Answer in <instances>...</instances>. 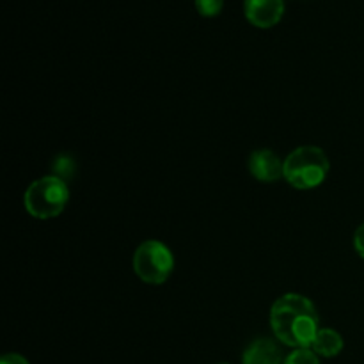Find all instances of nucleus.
Instances as JSON below:
<instances>
[{"label":"nucleus","instance_id":"obj_1","mask_svg":"<svg viewBox=\"0 0 364 364\" xmlns=\"http://www.w3.org/2000/svg\"><path fill=\"white\" fill-rule=\"evenodd\" d=\"M318 313L309 299L287 294L270 309V327L281 343L291 348H311L318 334Z\"/></svg>","mask_w":364,"mask_h":364},{"label":"nucleus","instance_id":"obj_2","mask_svg":"<svg viewBox=\"0 0 364 364\" xmlns=\"http://www.w3.org/2000/svg\"><path fill=\"white\" fill-rule=\"evenodd\" d=\"M329 159L323 149L316 146H301L287 156L283 166V178L299 191L316 188L329 174Z\"/></svg>","mask_w":364,"mask_h":364},{"label":"nucleus","instance_id":"obj_3","mask_svg":"<svg viewBox=\"0 0 364 364\" xmlns=\"http://www.w3.org/2000/svg\"><path fill=\"white\" fill-rule=\"evenodd\" d=\"M68 201H70L68 183L53 174L32 181L23 196V206L28 215L41 220L60 215Z\"/></svg>","mask_w":364,"mask_h":364},{"label":"nucleus","instance_id":"obj_4","mask_svg":"<svg viewBox=\"0 0 364 364\" xmlns=\"http://www.w3.org/2000/svg\"><path fill=\"white\" fill-rule=\"evenodd\" d=\"M134 270L146 284H164L174 270V256L159 240L142 242L134 255Z\"/></svg>","mask_w":364,"mask_h":364},{"label":"nucleus","instance_id":"obj_5","mask_svg":"<svg viewBox=\"0 0 364 364\" xmlns=\"http://www.w3.org/2000/svg\"><path fill=\"white\" fill-rule=\"evenodd\" d=\"M244 14L255 27L270 28L283 18L284 0H245Z\"/></svg>","mask_w":364,"mask_h":364},{"label":"nucleus","instance_id":"obj_6","mask_svg":"<svg viewBox=\"0 0 364 364\" xmlns=\"http://www.w3.org/2000/svg\"><path fill=\"white\" fill-rule=\"evenodd\" d=\"M283 166L279 156L270 149H258L249 159V171L252 176L263 183H274L283 176Z\"/></svg>","mask_w":364,"mask_h":364},{"label":"nucleus","instance_id":"obj_7","mask_svg":"<svg viewBox=\"0 0 364 364\" xmlns=\"http://www.w3.org/2000/svg\"><path fill=\"white\" fill-rule=\"evenodd\" d=\"M283 355H281L279 347L272 340L259 338L255 340L242 355V364H281Z\"/></svg>","mask_w":364,"mask_h":364},{"label":"nucleus","instance_id":"obj_8","mask_svg":"<svg viewBox=\"0 0 364 364\" xmlns=\"http://www.w3.org/2000/svg\"><path fill=\"white\" fill-rule=\"evenodd\" d=\"M311 350L322 358H336L343 350V338L334 329H320L313 341Z\"/></svg>","mask_w":364,"mask_h":364},{"label":"nucleus","instance_id":"obj_9","mask_svg":"<svg viewBox=\"0 0 364 364\" xmlns=\"http://www.w3.org/2000/svg\"><path fill=\"white\" fill-rule=\"evenodd\" d=\"M75 174V160L71 155H59L53 160V176L68 181Z\"/></svg>","mask_w":364,"mask_h":364},{"label":"nucleus","instance_id":"obj_10","mask_svg":"<svg viewBox=\"0 0 364 364\" xmlns=\"http://www.w3.org/2000/svg\"><path fill=\"white\" fill-rule=\"evenodd\" d=\"M283 364H320V361L311 348H295L291 354H288Z\"/></svg>","mask_w":364,"mask_h":364},{"label":"nucleus","instance_id":"obj_11","mask_svg":"<svg viewBox=\"0 0 364 364\" xmlns=\"http://www.w3.org/2000/svg\"><path fill=\"white\" fill-rule=\"evenodd\" d=\"M196 11L205 18H213L220 14L224 7V0H196Z\"/></svg>","mask_w":364,"mask_h":364},{"label":"nucleus","instance_id":"obj_12","mask_svg":"<svg viewBox=\"0 0 364 364\" xmlns=\"http://www.w3.org/2000/svg\"><path fill=\"white\" fill-rule=\"evenodd\" d=\"M354 247L355 251H358V255L364 258V224L358 228V231H355L354 235Z\"/></svg>","mask_w":364,"mask_h":364},{"label":"nucleus","instance_id":"obj_13","mask_svg":"<svg viewBox=\"0 0 364 364\" xmlns=\"http://www.w3.org/2000/svg\"><path fill=\"white\" fill-rule=\"evenodd\" d=\"M0 364H31L20 354H6L0 359Z\"/></svg>","mask_w":364,"mask_h":364},{"label":"nucleus","instance_id":"obj_14","mask_svg":"<svg viewBox=\"0 0 364 364\" xmlns=\"http://www.w3.org/2000/svg\"><path fill=\"white\" fill-rule=\"evenodd\" d=\"M220 364H226V363H220Z\"/></svg>","mask_w":364,"mask_h":364}]
</instances>
